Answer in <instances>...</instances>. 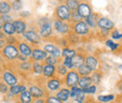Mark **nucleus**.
I'll use <instances>...</instances> for the list:
<instances>
[{
	"label": "nucleus",
	"instance_id": "1",
	"mask_svg": "<svg viewBox=\"0 0 122 103\" xmlns=\"http://www.w3.org/2000/svg\"><path fill=\"white\" fill-rule=\"evenodd\" d=\"M37 29H38V32L41 39H47L51 38L53 35V32H54L53 21L46 16L41 17L38 20Z\"/></svg>",
	"mask_w": 122,
	"mask_h": 103
},
{
	"label": "nucleus",
	"instance_id": "2",
	"mask_svg": "<svg viewBox=\"0 0 122 103\" xmlns=\"http://www.w3.org/2000/svg\"><path fill=\"white\" fill-rule=\"evenodd\" d=\"M19 54L20 53L17 48V45L7 44L1 51V57L3 59L4 63L6 62L7 64H12L17 61Z\"/></svg>",
	"mask_w": 122,
	"mask_h": 103
},
{
	"label": "nucleus",
	"instance_id": "3",
	"mask_svg": "<svg viewBox=\"0 0 122 103\" xmlns=\"http://www.w3.org/2000/svg\"><path fill=\"white\" fill-rule=\"evenodd\" d=\"M22 37L32 47H39L41 44V38L38 32V29H35V28L27 29L22 35Z\"/></svg>",
	"mask_w": 122,
	"mask_h": 103
},
{
	"label": "nucleus",
	"instance_id": "4",
	"mask_svg": "<svg viewBox=\"0 0 122 103\" xmlns=\"http://www.w3.org/2000/svg\"><path fill=\"white\" fill-rule=\"evenodd\" d=\"M1 80L3 82H5L10 87L19 83V78L16 75L15 71H13L11 69V68H9L8 66L4 67V70H3V73L1 76Z\"/></svg>",
	"mask_w": 122,
	"mask_h": 103
},
{
	"label": "nucleus",
	"instance_id": "5",
	"mask_svg": "<svg viewBox=\"0 0 122 103\" xmlns=\"http://www.w3.org/2000/svg\"><path fill=\"white\" fill-rule=\"evenodd\" d=\"M55 18L71 24V11L67 8V6L65 4L60 3L59 5L56 6V8L55 10Z\"/></svg>",
	"mask_w": 122,
	"mask_h": 103
},
{
	"label": "nucleus",
	"instance_id": "6",
	"mask_svg": "<svg viewBox=\"0 0 122 103\" xmlns=\"http://www.w3.org/2000/svg\"><path fill=\"white\" fill-rule=\"evenodd\" d=\"M53 26H54L55 31L62 36H67L71 31V25L70 23L61 21L56 18L53 20Z\"/></svg>",
	"mask_w": 122,
	"mask_h": 103
},
{
	"label": "nucleus",
	"instance_id": "7",
	"mask_svg": "<svg viewBox=\"0 0 122 103\" xmlns=\"http://www.w3.org/2000/svg\"><path fill=\"white\" fill-rule=\"evenodd\" d=\"M28 91L30 92L33 99L37 98H45L47 97V90L45 86L40 83H32L28 85Z\"/></svg>",
	"mask_w": 122,
	"mask_h": 103
},
{
	"label": "nucleus",
	"instance_id": "8",
	"mask_svg": "<svg viewBox=\"0 0 122 103\" xmlns=\"http://www.w3.org/2000/svg\"><path fill=\"white\" fill-rule=\"evenodd\" d=\"M79 80H80V75L78 74L77 70L76 69H71V70H69V72L63 79V83H64L66 87L71 88L73 86L78 85Z\"/></svg>",
	"mask_w": 122,
	"mask_h": 103
},
{
	"label": "nucleus",
	"instance_id": "9",
	"mask_svg": "<svg viewBox=\"0 0 122 103\" xmlns=\"http://www.w3.org/2000/svg\"><path fill=\"white\" fill-rule=\"evenodd\" d=\"M63 84H64L63 80L60 79V78H58L57 76H56V77H53V78H51V79H48V80L46 81L44 86H45L46 90H47L48 92H50V93H55V94H56V93L61 88V86H62Z\"/></svg>",
	"mask_w": 122,
	"mask_h": 103
},
{
	"label": "nucleus",
	"instance_id": "10",
	"mask_svg": "<svg viewBox=\"0 0 122 103\" xmlns=\"http://www.w3.org/2000/svg\"><path fill=\"white\" fill-rule=\"evenodd\" d=\"M71 31L81 37V36H86L89 33L90 28L85 21H80L75 24H71Z\"/></svg>",
	"mask_w": 122,
	"mask_h": 103
},
{
	"label": "nucleus",
	"instance_id": "11",
	"mask_svg": "<svg viewBox=\"0 0 122 103\" xmlns=\"http://www.w3.org/2000/svg\"><path fill=\"white\" fill-rule=\"evenodd\" d=\"M48 55L49 54L43 49H41L40 47H33L30 60L32 62H44Z\"/></svg>",
	"mask_w": 122,
	"mask_h": 103
},
{
	"label": "nucleus",
	"instance_id": "12",
	"mask_svg": "<svg viewBox=\"0 0 122 103\" xmlns=\"http://www.w3.org/2000/svg\"><path fill=\"white\" fill-rule=\"evenodd\" d=\"M17 48H18L19 53L21 54H24L26 57H30L31 56L33 47L28 42H26L25 39L24 40H19V42L17 44Z\"/></svg>",
	"mask_w": 122,
	"mask_h": 103
},
{
	"label": "nucleus",
	"instance_id": "13",
	"mask_svg": "<svg viewBox=\"0 0 122 103\" xmlns=\"http://www.w3.org/2000/svg\"><path fill=\"white\" fill-rule=\"evenodd\" d=\"M77 12L81 16L82 19H86L89 15L92 13V9L90 5L86 2H81L78 9H77Z\"/></svg>",
	"mask_w": 122,
	"mask_h": 103
},
{
	"label": "nucleus",
	"instance_id": "14",
	"mask_svg": "<svg viewBox=\"0 0 122 103\" xmlns=\"http://www.w3.org/2000/svg\"><path fill=\"white\" fill-rule=\"evenodd\" d=\"M13 25H14V27L16 30V34L19 35V36H22L26 30H27V24L25 22V19H22V18H18L15 19L13 22Z\"/></svg>",
	"mask_w": 122,
	"mask_h": 103
},
{
	"label": "nucleus",
	"instance_id": "15",
	"mask_svg": "<svg viewBox=\"0 0 122 103\" xmlns=\"http://www.w3.org/2000/svg\"><path fill=\"white\" fill-rule=\"evenodd\" d=\"M56 76V66H52L43 63V72H42V77L48 80L53 77Z\"/></svg>",
	"mask_w": 122,
	"mask_h": 103
},
{
	"label": "nucleus",
	"instance_id": "16",
	"mask_svg": "<svg viewBox=\"0 0 122 103\" xmlns=\"http://www.w3.org/2000/svg\"><path fill=\"white\" fill-rule=\"evenodd\" d=\"M98 26L101 29H105V30H113L115 28V24L113 21H111L110 19H108L106 17H100L99 22H98Z\"/></svg>",
	"mask_w": 122,
	"mask_h": 103
},
{
	"label": "nucleus",
	"instance_id": "17",
	"mask_svg": "<svg viewBox=\"0 0 122 103\" xmlns=\"http://www.w3.org/2000/svg\"><path fill=\"white\" fill-rule=\"evenodd\" d=\"M55 96L59 99L61 100L62 102H67L69 99H70V98H71V92H70V88H68V87H61L56 94H55Z\"/></svg>",
	"mask_w": 122,
	"mask_h": 103
},
{
	"label": "nucleus",
	"instance_id": "18",
	"mask_svg": "<svg viewBox=\"0 0 122 103\" xmlns=\"http://www.w3.org/2000/svg\"><path fill=\"white\" fill-rule=\"evenodd\" d=\"M28 90V86H26L25 83H17L15 85H12L10 87V93H11L12 95H14L15 97H18L20 94H22L23 92Z\"/></svg>",
	"mask_w": 122,
	"mask_h": 103
},
{
	"label": "nucleus",
	"instance_id": "19",
	"mask_svg": "<svg viewBox=\"0 0 122 103\" xmlns=\"http://www.w3.org/2000/svg\"><path fill=\"white\" fill-rule=\"evenodd\" d=\"M17 103H32L33 101V98L31 96L30 92L28 90L23 92L22 94H20L17 98H16V100Z\"/></svg>",
	"mask_w": 122,
	"mask_h": 103
},
{
	"label": "nucleus",
	"instance_id": "20",
	"mask_svg": "<svg viewBox=\"0 0 122 103\" xmlns=\"http://www.w3.org/2000/svg\"><path fill=\"white\" fill-rule=\"evenodd\" d=\"M85 64L91 69L92 72L95 71V70H97V69H98V67H99V66H98V65H99V62H98L97 58H96L95 56L91 55V54L86 56Z\"/></svg>",
	"mask_w": 122,
	"mask_h": 103
},
{
	"label": "nucleus",
	"instance_id": "21",
	"mask_svg": "<svg viewBox=\"0 0 122 103\" xmlns=\"http://www.w3.org/2000/svg\"><path fill=\"white\" fill-rule=\"evenodd\" d=\"M99 15L95 12H92L91 14L89 15L86 19V25L89 26V28H96L98 26V22H99Z\"/></svg>",
	"mask_w": 122,
	"mask_h": 103
},
{
	"label": "nucleus",
	"instance_id": "22",
	"mask_svg": "<svg viewBox=\"0 0 122 103\" xmlns=\"http://www.w3.org/2000/svg\"><path fill=\"white\" fill-rule=\"evenodd\" d=\"M17 69L20 72H29L32 70V61L28 60L25 62H21V63H17Z\"/></svg>",
	"mask_w": 122,
	"mask_h": 103
},
{
	"label": "nucleus",
	"instance_id": "23",
	"mask_svg": "<svg viewBox=\"0 0 122 103\" xmlns=\"http://www.w3.org/2000/svg\"><path fill=\"white\" fill-rule=\"evenodd\" d=\"M11 10V5L9 1L0 0V15L10 14Z\"/></svg>",
	"mask_w": 122,
	"mask_h": 103
},
{
	"label": "nucleus",
	"instance_id": "24",
	"mask_svg": "<svg viewBox=\"0 0 122 103\" xmlns=\"http://www.w3.org/2000/svg\"><path fill=\"white\" fill-rule=\"evenodd\" d=\"M32 72L37 76H42L43 62H32Z\"/></svg>",
	"mask_w": 122,
	"mask_h": 103
},
{
	"label": "nucleus",
	"instance_id": "25",
	"mask_svg": "<svg viewBox=\"0 0 122 103\" xmlns=\"http://www.w3.org/2000/svg\"><path fill=\"white\" fill-rule=\"evenodd\" d=\"M93 84L92 83V80L90 76H82L80 77V80H79V83H78V86L80 88L85 89L86 87H88L89 85Z\"/></svg>",
	"mask_w": 122,
	"mask_h": 103
},
{
	"label": "nucleus",
	"instance_id": "26",
	"mask_svg": "<svg viewBox=\"0 0 122 103\" xmlns=\"http://www.w3.org/2000/svg\"><path fill=\"white\" fill-rule=\"evenodd\" d=\"M72 60H73V67H74L75 69H77L81 65L85 64L86 56H85L84 54H82V53H78V52H77V54L72 58Z\"/></svg>",
	"mask_w": 122,
	"mask_h": 103
},
{
	"label": "nucleus",
	"instance_id": "27",
	"mask_svg": "<svg viewBox=\"0 0 122 103\" xmlns=\"http://www.w3.org/2000/svg\"><path fill=\"white\" fill-rule=\"evenodd\" d=\"M2 30L7 36H13V35L16 34V30L13 23H6V24H4Z\"/></svg>",
	"mask_w": 122,
	"mask_h": 103
},
{
	"label": "nucleus",
	"instance_id": "28",
	"mask_svg": "<svg viewBox=\"0 0 122 103\" xmlns=\"http://www.w3.org/2000/svg\"><path fill=\"white\" fill-rule=\"evenodd\" d=\"M62 55L61 57H71V58H73L75 55L77 54V51L73 48H71L70 46L69 47H66V48H62Z\"/></svg>",
	"mask_w": 122,
	"mask_h": 103
},
{
	"label": "nucleus",
	"instance_id": "29",
	"mask_svg": "<svg viewBox=\"0 0 122 103\" xmlns=\"http://www.w3.org/2000/svg\"><path fill=\"white\" fill-rule=\"evenodd\" d=\"M68 72H69V69H68L61 62L56 66V76H57L58 78H60V79L63 80Z\"/></svg>",
	"mask_w": 122,
	"mask_h": 103
},
{
	"label": "nucleus",
	"instance_id": "30",
	"mask_svg": "<svg viewBox=\"0 0 122 103\" xmlns=\"http://www.w3.org/2000/svg\"><path fill=\"white\" fill-rule=\"evenodd\" d=\"M76 70L77 72H78V74L80 75V77H82V76H90L92 73V70L86 64L81 65Z\"/></svg>",
	"mask_w": 122,
	"mask_h": 103
},
{
	"label": "nucleus",
	"instance_id": "31",
	"mask_svg": "<svg viewBox=\"0 0 122 103\" xmlns=\"http://www.w3.org/2000/svg\"><path fill=\"white\" fill-rule=\"evenodd\" d=\"M64 4L71 11H75L80 5V2L79 0H64Z\"/></svg>",
	"mask_w": 122,
	"mask_h": 103
},
{
	"label": "nucleus",
	"instance_id": "32",
	"mask_svg": "<svg viewBox=\"0 0 122 103\" xmlns=\"http://www.w3.org/2000/svg\"><path fill=\"white\" fill-rule=\"evenodd\" d=\"M66 38H67V39H68L69 44L70 45L77 44V43L79 42V40H80V36H78L77 34H75V33L72 32V31H71V32L67 35Z\"/></svg>",
	"mask_w": 122,
	"mask_h": 103
},
{
	"label": "nucleus",
	"instance_id": "33",
	"mask_svg": "<svg viewBox=\"0 0 122 103\" xmlns=\"http://www.w3.org/2000/svg\"><path fill=\"white\" fill-rule=\"evenodd\" d=\"M90 77H91L92 83L96 85V84H99L101 83L102 78V74L101 71H99V70H95V71H93L91 73Z\"/></svg>",
	"mask_w": 122,
	"mask_h": 103
},
{
	"label": "nucleus",
	"instance_id": "34",
	"mask_svg": "<svg viewBox=\"0 0 122 103\" xmlns=\"http://www.w3.org/2000/svg\"><path fill=\"white\" fill-rule=\"evenodd\" d=\"M97 98L102 103H109L115 100L116 96L115 95H100V96H98Z\"/></svg>",
	"mask_w": 122,
	"mask_h": 103
},
{
	"label": "nucleus",
	"instance_id": "35",
	"mask_svg": "<svg viewBox=\"0 0 122 103\" xmlns=\"http://www.w3.org/2000/svg\"><path fill=\"white\" fill-rule=\"evenodd\" d=\"M60 62L69 70H71V69H74V67H73V60L71 57H61Z\"/></svg>",
	"mask_w": 122,
	"mask_h": 103
},
{
	"label": "nucleus",
	"instance_id": "36",
	"mask_svg": "<svg viewBox=\"0 0 122 103\" xmlns=\"http://www.w3.org/2000/svg\"><path fill=\"white\" fill-rule=\"evenodd\" d=\"M43 63L48 64V65H52V66H57L60 63V58H56L53 55H48Z\"/></svg>",
	"mask_w": 122,
	"mask_h": 103
},
{
	"label": "nucleus",
	"instance_id": "37",
	"mask_svg": "<svg viewBox=\"0 0 122 103\" xmlns=\"http://www.w3.org/2000/svg\"><path fill=\"white\" fill-rule=\"evenodd\" d=\"M10 5H11V10L13 11H19V10H21L23 9V6H24L22 0H13L10 3Z\"/></svg>",
	"mask_w": 122,
	"mask_h": 103
},
{
	"label": "nucleus",
	"instance_id": "38",
	"mask_svg": "<svg viewBox=\"0 0 122 103\" xmlns=\"http://www.w3.org/2000/svg\"><path fill=\"white\" fill-rule=\"evenodd\" d=\"M9 91H10V86L0 79V94L2 96H6L9 93Z\"/></svg>",
	"mask_w": 122,
	"mask_h": 103
},
{
	"label": "nucleus",
	"instance_id": "39",
	"mask_svg": "<svg viewBox=\"0 0 122 103\" xmlns=\"http://www.w3.org/2000/svg\"><path fill=\"white\" fill-rule=\"evenodd\" d=\"M6 40V43L7 44H10V45H17L19 42V38L16 37V36H7V38L5 39Z\"/></svg>",
	"mask_w": 122,
	"mask_h": 103
},
{
	"label": "nucleus",
	"instance_id": "40",
	"mask_svg": "<svg viewBox=\"0 0 122 103\" xmlns=\"http://www.w3.org/2000/svg\"><path fill=\"white\" fill-rule=\"evenodd\" d=\"M57 48V46L56 44H52V43H49V44H45L43 46V50L45 51L46 53L49 54V55H52L53 53L56 51V49Z\"/></svg>",
	"mask_w": 122,
	"mask_h": 103
},
{
	"label": "nucleus",
	"instance_id": "41",
	"mask_svg": "<svg viewBox=\"0 0 122 103\" xmlns=\"http://www.w3.org/2000/svg\"><path fill=\"white\" fill-rule=\"evenodd\" d=\"M83 89L80 88L78 85L77 86H73L71 88H70V92H71V98H75L77 96L82 92Z\"/></svg>",
	"mask_w": 122,
	"mask_h": 103
},
{
	"label": "nucleus",
	"instance_id": "42",
	"mask_svg": "<svg viewBox=\"0 0 122 103\" xmlns=\"http://www.w3.org/2000/svg\"><path fill=\"white\" fill-rule=\"evenodd\" d=\"M80 21H83V19L81 18V16L79 15V13L77 12V10L75 11H71V24H75L78 23Z\"/></svg>",
	"mask_w": 122,
	"mask_h": 103
},
{
	"label": "nucleus",
	"instance_id": "43",
	"mask_svg": "<svg viewBox=\"0 0 122 103\" xmlns=\"http://www.w3.org/2000/svg\"><path fill=\"white\" fill-rule=\"evenodd\" d=\"M105 44H106L107 47L110 48L111 51H113V52L117 51V50L118 49V47H119V44H118V43H116V42H114V41L111 40V39H107L106 41H105Z\"/></svg>",
	"mask_w": 122,
	"mask_h": 103
},
{
	"label": "nucleus",
	"instance_id": "44",
	"mask_svg": "<svg viewBox=\"0 0 122 103\" xmlns=\"http://www.w3.org/2000/svg\"><path fill=\"white\" fill-rule=\"evenodd\" d=\"M86 94L82 90V92L74 98V100H75L76 103H84L85 100H86Z\"/></svg>",
	"mask_w": 122,
	"mask_h": 103
},
{
	"label": "nucleus",
	"instance_id": "45",
	"mask_svg": "<svg viewBox=\"0 0 122 103\" xmlns=\"http://www.w3.org/2000/svg\"><path fill=\"white\" fill-rule=\"evenodd\" d=\"M45 103H63L61 100H59L56 96H47L45 98Z\"/></svg>",
	"mask_w": 122,
	"mask_h": 103
},
{
	"label": "nucleus",
	"instance_id": "46",
	"mask_svg": "<svg viewBox=\"0 0 122 103\" xmlns=\"http://www.w3.org/2000/svg\"><path fill=\"white\" fill-rule=\"evenodd\" d=\"M83 91H84L86 95H87V94H89V95H93V94H95V93H96V91H97V86H96L95 84H91V85H89L88 87L83 89Z\"/></svg>",
	"mask_w": 122,
	"mask_h": 103
},
{
	"label": "nucleus",
	"instance_id": "47",
	"mask_svg": "<svg viewBox=\"0 0 122 103\" xmlns=\"http://www.w3.org/2000/svg\"><path fill=\"white\" fill-rule=\"evenodd\" d=\"M1 20L4 24L6 23H12L14 20L12 18V16L10 14H5V15H1Z\"/></svg>",
	"mask_w": 122,
	"mask_h": 103
},
{
	"label": "nucleus",
	"instance_id": "48",
	"mask_svg": "<svg viewBox=\"0 0 122 103\" xmlns=\"http://www.w3.org/2000/svg\"><path fill=\"white\" fill-rule=\"evenodd\" d=\"M111 37L113 39H122V33L118 32L117 30H114L111 33Z\"/></svg>",
	"mask_w": 122,
	"mask_h": 103
},
{
	"label": "nucleus",
	"instance_id": "49",
	"mask_svg": "<svg viewBox=\"0 0 122 103\" xmlns=\"http://www.w3.org/2000/svg\"><path fill=\"white\" fill-rule=\"evenodd\" d=\"M28 60H29V59H28V57L25 56L24 54H19V55H18V57H17V61H16V62L21 63V62H25V61H28Z\"/></svg>",
	"mask_w": 122,
	"mask_h": 103
},
{
	"label": "nucleus",
	"instance_id": "50",
	"mask_svg": "<svg viewBox=\"0 0 122 103\" xmlns=\"http://www.w3.org/2000/svg\"><path fill=\"white\" fill-rule=\"evenodd\" d=\"M30 15H31V13L28 11V10H25V11H22L21 13H19L20 18H22V19H26V18L29 17Z\"/></svg>",
	"mask_w": 122,
	"mask_h": 103
},
{
	"label": "nucleus",
	"instance_id": "51",
	"mask_svg": "<svg viewBox=\"0 0 122 103\" xmlns=\"http://www.w3.org/2000/svg\"><path fill=\"white\" fill-rule=\"evenodd\" d=\"M6 45H7V43H6V40H5V39H0V50H1V51L4 49V47H5Z\"/></svg>",
	"mask_w": 122,
	"mask_h": 103
},
{
	"label": "nucleus",
	"instance_id": "52",
	"mask_svg": "<svg viewBox=\"0 0 122 103\" xmlns=\"http://www.w3.org/2000/svg\"><path fill=\"white\" fill-rule=\"evenodd\" d=\"M32 103H45V98H37V99H33Z\"/></svg>",
	"mask_w": 122,
	"mask_h": 103
},
{
	"label": "nucleus",
	"instance_id": "53",
	"mask_svg": "<svg viewBox=\"0 0 122 103\" xmlns=\"http://www.w3.org/2000/svg\"><path fill=\"white\" fill-rule=\"evenodd\" d=\"M7 38V35L3 32V30L0 29V39H5Z\"/></svg>",
	"mask_w": 122,
	"mask_h": 103
},
{
	"label": "nucleus",
	"instance_id": "54",
	"mask_svg": "<svg viewBox=\"0 0 122 103\" xmlns=\"http://www.w3.org/2000/svg\"><path fill=\"white\" fill-rule=\"evenodd\" d=\"M4 63L0 62V79H1V76H2V73H3V70H4Z\"/></svg>",
	"mask_w": 122,
	"mask_h": 103
},
{
	"label": "nucleus",
	"instance_id": "55",
	"mask_svg": "<svg viewBox=\"0 0 122 103\" xmlns=\"http://www.w3.org/2000/svg\"><path fill=\"white\" fill-rule=\"evenodd\" d=\"M3 25H4V23L2 22V20H1V15H0V29H2V27H3Z\"/></svg>",
	"mask_w": 122,
	"mask_h": 103
},
{
	"label": "nucleus",
	"instance_id": "56",
	"mask_svg": "<svg viewBox=\"0 0 122 103\" xmlns=\"http://www.w3.org/2000/svg\"><path fill=\"white\" fill-rule=\"evenodd\" d=\"M118 88H119V91L121 92V94H122V82L119 83V85H118Z\"/></svg>",
	"mask_w": 122,
	"mask_h": 103
},
{
	"label": "nucleus",
	"instance_id": "57",
	"mask_svg": "<svg viewBox=\"0 0 122 103\" xmlns=\"http://www.w3.org/2000/svg\"><path fill=\"white\" fill-rule=\"evenodd\" d=\"M0 62H2V63H4V61H3V59L1 57V50H0Z\"/></svg>",
	"mask_w": 122,
	"mask_h": 103
},
{
	"label": "nucleus",
	"instance_id": "58",
	"mask_svg": "<svg viewBox=\"0 0 122 103\" xmlns=\"http://www.w3.org/2000/svg\"><path fill=\"white\" fill-rule=\"evenodd\" d=\"M57 1H58V2H63L64 0H57Z\"/></svg>",
	"mask_w": 122,
	"mask_h": 103
},
{
	"label": "nucleus",
	"instance_id": "59",
	"mask_svg": "<svg viewBox=\"0 0 122 103\" xmlns=\"http://www.w3.org/2000/svg\"><path fill=\"white\" fill-rule=\"evenodd\" d=\"M120 69H122V65H121V66H120Z\"/></svg>",
	"mask_w": 122,
	"mask_h": 103
}]
</instances>
